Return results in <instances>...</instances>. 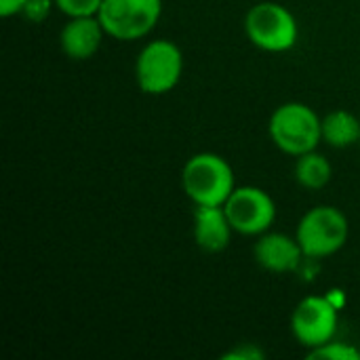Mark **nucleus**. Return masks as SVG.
I'll return each mask as SVG.
<instances>
[{
  "instance_id": "f257e3e1",
  "label": "nucleus",
  "mask_w": 360,
  "mask_h": 360,
  "mask_svg": "<svg viewBox=\"0 0 360 360\" xmlns=\"http://www.w3.org/2000/svg\"><path fill=\"white\" fill-rule=\"evenodd\" d=\"M268 133L281 152L297 158L323 141V118L302 101H287L272 112Z\"/></svg>"
},
{
  "instance_id": "f03ea898",
  "label": "nucleus",
  "mask_w": 360,
  "mask_h": 360,
  "mask_svg": "<svg viewBox=\"0 0 360 360\" xmlns=\"http://www.w3.org/2000/svg\"><path fill=\"white\" fill-rule=\"evenodd\" d=\"M181 188L194 205L224 207L234 192V171L215 152H200L188 158L181 171Z\"/></svg>"
},
{
  "instance_id": "7ed1b4c3",
  "label": "nucleus",
  "mask_w": 360,
  "mask_h": 360,
  "mask_svg": "<svg viewBox=\"0 0 360 360\" xmlns=\"http://www.w3.org/2000/svg\"><path fill=\"white\" fill-rule=\"evenodd\" d=\"M245 34L262 51L285 53L297 44L300 25L293 13L281 2L264 0L253 4L245 15Z\"/></svg>"
},
{
  "instance_id": "20e7f679",
  "label": "nucleus",
  "mask_w": 360,
  "mask_h": 360,
  "mask_svg": "<svg viewBox=\"0 0 360 360\" xmlns=\"http://www.w3.org/2000/svg\"><path fill=\"white\" fill-rule=\"evenodd\" d=\"M184 76V53L167 40H150L137 55L135 80L146 95H167L173 91Z\"/></svg>"
},
{
  "instance_id": "39448f33",
  "label": "nucleus",
  "mask_w": 360,
  "mask_h": 360,
  "mask_svg": "<svg viewBox=\"0 0 360 360\" xmlns=\"http://www.w3.org/2000/svg\"><path fill=\"white\" fill-rule=\"evenodd\" d=\"M350 234L346 215L331 205L312 207L297 224L295 238L304 249L306 257L323 259L344 249Z\"/></svg>"
},
{
  "instance_id": "423d86ee",
  "label": "nucleus",
  "mask_w": 360,
  "mask_h": 360,
  "mask_svg": "<svg viewBox=\"0 0 360 360\" xmlns=\"http://www.w3.org/2000/svg\"><path fill=\"white\" fill-rule=\"evenodd\" d=\"M162 15V0H103L99 21L108 36L131 42L148 36Z\"/></svg>"
},
{
  "instance_id": "0eeeda50",
  "label": "nucleus",
  "mask_w": 360,
  "mask_h": 360,
  "mask_svg": "<svg viewBox=\"0 0 360 360\" xmlns=\"http://www.w3.org/2000/svg\"><path fill=\"white\" fill-rule=\"evenodd\" d=\"M224 209L234 232L243 236H259L276 221V205L272 196L257 186H236Z\"/></svg>"
},
{
  "instance_id": "6e6552de",
  "label": "nucleus",
  "mask_w": 360,
  "mask_h": 360,
  "mask_svg": "<svg viewBox=\"0 0 360 360\" xmlns=\"http://www.w3.org/2000/svg\"><path fill=\"white\" fill-rule=\"evenodd\" d=\"M291 331L306 348H319L335 338L338 308L331 300L321 295L304 297L291 314Z\"/></svg>"
},
{
  "instance_id": "1a4fd4ad",
  "label": "nucleus",
  "mask_w": 360,
  "mask_h": 360,
  "mask_svg": "<svg viewBox=\"0 0 360 360\" xmlns=\"http://www.w3.org/2000/svg\"><path fill=\"white\" fill-rule=\"evenodd\" d=\"M253 257L264 270L274 272V274H285V272L297 270L306 255L295 236L268 230L259 234L253 247Z\"/></svg>"
},
{
  "instance_id": "9d476101",
  "label": "nucleus",
  "mask_w": 360,
  "mask_h": 360,
  "mask_svg": "<svg viewBox=\"0 0 360 360\" xmlns=\"http://www.w3.org/2000/svg\"><path fill=\"white\" fill-rule=\"evenodd\" d=\"M105 30L97 15L89 17H70V21L61 27L59 44L65 57L74 61H86L97 55L101 49Z\"/></svg>"
},
{
  "instance_id": "9b49d317",
  "label": "nucleus",
  "mask_w": 360,
  "mask_h": 360,
  "mask_svg": "<svg viewBox=\"0 0 360 360\" xmlns=\"http://www.w3.org/2000/svg\"><path fill=\"white\" fill-rule=\"evenodd\" d=\"M232 224L224 207L196 205L194 209V243L205 253H221L232 240Z\"/></svg>"
},
{
  "instance_id": "f8f14e48",
  "label": "nucleus",
  "mask_w": 360,
  "mask_h": 360,
  "mask_svg": "<svg viewBox=\"0 0 360 360\" xmlns=\"http://www.w3.org/2000/svg\"><path fill=\"white\" fill-rule=\"evenodd\" d=\"M323 141L346 150L360 141V120L348 110H333L323 118Z\"/></svg>"
},
{
  "instance_id": "ddd939ff",
  "label": "nucleus",
  "mask_w": 360,
  "mask_h": 360,
  "mask_svg": "<svg viewBox=\"0 0 360 360\" xmlns=\"http://www.w3.org/2000/svg\"><path fill=\"white\" fill-rule=\"evenodd\" d=\"M333 177V167L327 156L316 150L297 156L295 162V179L306 190H323Z\"/></svg>"
},
{
  "instance_id": "4468645a",
  "label": "nucleus",
  "mask_w": 360,
  "mask_h": 360,
  "mask_svg": "<svg viewBox=\"0 0 360 360\" xmlns=\"http://www.w3.org/2000/svg\"><path fill=\"white\" fill-rule=\"evenodd\" d=\"M308 359L323 360H360V352L346 342H327L308 352Z\"/></svg>"
},
{
  "instance_id": "2eb2a0df",
  "label": "nucleus",
  "mask_w": 360,
  "mask_h": 360,
  "mask_svg": "<svg viewBox=\"0 0 360 360\" xmlns=\"http://www.w3.org/2000/svg\"><path fill=\"white\" fill-rule=\"evenodd\" d=\"M103 0H55V6L68 17H89L97 15Z\"/></svg>"
},
{
  "instance_id": "dca6fc26",
  "label": "nucleus",
  "mask_w": 360,
  "mask_h": 360,
  "mask_svg": "<svg viewBox=\"0 0 360 360\" xmlns=\"http://www.w3.org/2000/svg\"><path fill=\"white\" fill-rule=\"evenodd\" d=\"M51 6H55V0H25L21 15L32 23H42L49 17Z\"/></svg>"
},
{
  "instance_id": "f3484780",
  "label": "nucleus",
  "mask_w": 360,
  "mask_h": 360,
  "mask_svg": "<svg viewBox=\"0 0 360 360\" xmlns=\"http://www.w3.org/2000/svg\"><path fill=\"white\" fill-rule=\"evenodd\" d=\"M226 360H262L264 359V352L253 346V344H240L238 348H234L232 352L224 354Z\"/></svg>"
},
{
  "instance_id": "a211bd4d",
  "label": "nucleus",
  "mask_w": 360,
  "mask_h": 360,
  "mask_svg": "<svg viewBox=\"0 0 360 360\" xmlns=\"http://www.w3.org/2000/svg\"><path fill=\"white\" fill-rule=\"evenodd\" d=\"M25 0H0V15L2 17H13V15H21Z\"/></svg>"
},
{
  "instance_id": "6ab92c4d",
  "label": "nucleus",
  "mask_w": 360,
  "mask_h": 360,
  "mask_svg": "<svg viewBox=\"0 0 360 360\" xmlns=\"http://www.w3.org/2000/svg\"><path fill=\"white\" fill-rule=\"evenodd\" d=\"M359 146H360V141H359Z\"/></svg>"
}]
</instances>
